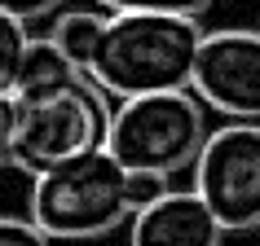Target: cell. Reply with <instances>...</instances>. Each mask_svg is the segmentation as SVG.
Here are the masks:
<instances>
[{
    "label": "cell",
    "instance_id": "obj_8",
    "mask_svg": "<svg viewBox=\"0 0 260 246\" xmlns=\"http://www.w3.org/2000/svg\"><path fill=\"white\" fill-rule=\"evenodd\" d=\"M84 66H75L67 53H62V44L53 35H44V40H31L27 44V57H22V66H18V79H14V101L18 106H31V101H44V97L62 93Z\"/></svg>",
    "mask_w": 260,
    "mask_h": 246
},
{
    "label": "cell",
    "instance_id": "obj_2",
    "mask_svg": "<svg viewBox=\"0 0 260 246\" xmlns=\"http://www.w3.org/2000/svg\"><path fill=\"white\" fill-rule=\"evenodd\" d=\"M133 216L128 202V167L110 154V145H93L44 167L31 185V220L49 242L106 237Z\"/></svg>",
    "mask_w": 260,
    "mask_h": 246
},
{
    "label": "cell",
    "instance_id": "obj_15",
    "mask_svg": "<svg viewBox=\"0 0 260 246\" xmlns=\"http://www.w3.org/2000/svg\"><path fill=\"white\" fill-rule=\"evenodd\" d=\"M9 14L27 18V22H36V18H49L53 9H62V0H0Z\"/></svg>",
    "mask_w": 260,
    "mask_h": 246
},
{
    "label": "cell",
    "instance_id": "obj_6",
    "mask_svg": "<svg viewBox=\"0 0 260 246\" xmlns=\"http://www.w3.org/2000/svg\"><path fill=\"white\" fill-rule=\"evenodd\" d=\"M190 88L207 110L225 119H260V31H203Z\"/></svg>",
    "mask_w": 260,
    "mask_h": 246
},
{
    "label": "cell",
    "instance_id": "obj_12",
    "mask_svg": "<svg viewBox=\"0 0 260 246\" xmlns=\"http://www.w3.org/2000/svg\"><path fill=\"white\" fill-rule=\"evenodd\" d=\"M106 9H172V14H207L212 0H97Z\"/></svg>",
    "mask_w": 260,
    "mask_h": 246
},
{
    "label": "cell",
    "instance_id": "obj_7",
    "mask_svg": "<svg viewBox=\"0 0 260 246\" xmlns=\"http://www.w3.org/2000/svg\"><path fill=\"white\" fill-rule=\"evenodd\" d=\"M225 224L203 202V193H172L154 198L150 207L133 211V242L137 246H216Z\"/></svg>",
    "mask_w": 260,
    "mask_h": 246
},
{
    "label": "cell",
    "instance_id": "obj_3",
    "mask_svg": "<svg viewBox=\"0 0 260 246\" xmlns=\"http://www.w3.org/2000/svg\"><path fill=\"white\" fill-rule=\"evenodd\" d=\"M203 101L194 88H164V93L119 97L110 123V154L123 167H150V172H181L194 167L207 141Z\"/></svg>",
    "mask_w": 260,
    "mask_h": 246
},
{
    "label": "cell",
    "instance_id": "obj_4",
    "mask_svg": "<svg viewBox=\"0 0 260 246\" xmlns=\"http://www.w3.org/2000/svg\"><path fill=\"white\" fill-rule=\"evenodd\" d=\"M110 123H115L110 93L88 70H80L62 93L44 97V101H31V106H18L9 163H18L31 176H40L44 167L62 163L71 154L106 145Z\"/></svg>",
    "mask_w": 260,
    "mask_h": 246
},
{
    "label": "cell",
    "instance_id": "obj_9",
    "mask_svg": "<svg viewBox=\"0 0 260 246\" xmlns=\"http://www.w3.org/2000/svg\"><path fill=\"white\" fill-rule=\"evenodd\" d=\"M102 31H106V18H102V14H93V9H75V14H62L53 22V40L62 44V53H67L75 66L88 70Z\"/></svg>",
    "mask_w": 260,
    "mask_h": 246
},
{
    "label": "cell",
    "instance_id": "obj_13",
    "mask_svg": "<svg viewBox=\"0 0 260 246\" xmlns=\"http://www.w3.org/2000/svg\"><path fill=\"white\" fill-rule=\"evenodd\" d=\"M49 242L40 233L36 220H14V216H0V246H40Z\"/></svg>",
    "mask_w": 260,
    "mask_h": 246
},
{
    "label": "cell",
    "instance_id": "obj_14",
    "mask_svg": "<svg viewBox=\"0 0 260 246\" xmlns=\"http://www.w3.org/2000/svg\"><path fill=\"white\" fill-rule=\"evenodd\" d=\"M14 123H18V101L0 93V163H9V145H14Z\"/></svg>",
    "mask_w": 260,
    "mask_h": 246
},
{
    "label": "cell",
    "instance_id": "obj_1",
    "mask_svg": "<svg viewBox=\"0 0 260 246\" xmlns=\"http://www.w3.org/2000/svg\"><path fill=\"white\" fill-rule=\"evenodd\" d=\"M203 44L199 14L172 9H110L106 31L88 62L110 97H141L164 88H190L194 57Z\"/></svg>",
    "mask_w": 260,
    "mask_h": 246
},
{
    "label": "cell",
    "instance_id": "obj_10",
    "mask_svg": "<svg viewBox=\"0 0 260 246\" xmlns=\"http://www.w3.org/2000/svg\"><path fill=\"white\" fill-rule=\"evenodd\" d=\"M27 18L9 14L5 5H0V93H14V79H18V66H22V57H27Z\"/></svg>",
    "mask_w": 260,
    "mask_h": 246
},
{
    "label": "cell",
    "instance_id": "obj_11",
    "mask_svg": "<svg viewBox=\"0 0 260 246\" xmlns=\"http://www.w3.org/2000/svg\"><path fill=\"white\" fill-rule=\"evenodd\" d=\"M168 193V172H150V167H128V202L133 211L150 207L154 198Z\"/></svg>",
    "mask_w": 260,
    "mask_h": 246
},
{
    "label": "cell",
    "instance_id": "obj_5",
    "mask_svg": "<svg viewBox=\"0 0 260 246\" xmlns=\"http://www.w3.org/2000/svg\"><path fill=\"white\" fill-rule=\"evenodd\" d=\"M194 189L225 233L260 229V119H230L207 132L194 158Z\"/></svg>",
    "mask_w": 260,
    "mask_h": 246
}]
</instances>
